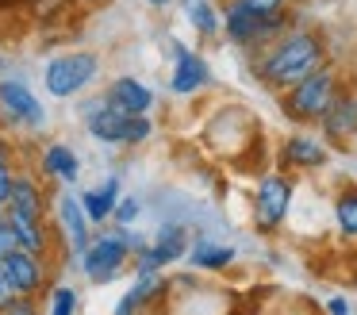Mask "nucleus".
Instances as JSON below:
<instances>
[{"label": "nucleus", "instance_id": "nucleus-19", "mask_svg": "<svg viewBox=\"0 0 357 315\" xmlns=\"http://www.w3.org/2000/svg\"><path fill=\"white\" fill-rule=\"evenodd\" d=\"M284 161L296 169H319L331 161V150H326L319 138H307V135H296L284 142Z\"/></svg>", "mask_w": 357, "mask_h": 315}, {"label": "nucleus", "instance_id": "nucleus-4", "mask_svg": "<svg viewBox=\"0 0 357 315\" xmlns=\"http://www.w3.org/2000/svg\"><path fill=\"white\" fill-rule=\"evenodd\" d=\"M292 27V15H288V8H280V12H254V8H246L242 0H227L223 8V35L231 38L234 46H257V43H269V38L284 35V31Z\"/></svg>", "mask_w": 357, "mask_h": 315}, {"label": "nucleus", "instance_id": "nucleus-11", "mask_svg": "<svg viewBox=\"0 0 357 315\" xmlns=\"http://www.w3.org/2000/svg\"><path fill=\"white\" fill-rule=\"evenodd\" d=\"M211 81V69L204 54L188 50L185 43H173V73H169V92L173 96H192L196 89Z\"/></svg>", "mask_w": 357, "mask_h": 315}, {"label": "nucleus", "instance_id": "nucleus-9", "mask_svg": "<svg viewBox=\"0 0 357 315\" xmlns=\"http://www.w3.org/2000/svg\"><path fill=\"white\" fill-rule=\"evenodd\" d=\"M188 246V235L181 223H165L162 230H158V238L146 246L142 254H135V277L139 273H158V269H165L169 261H177L181 254H185Z\"/></svg>", "mask_w": 357, "mask_h": 315}, {"label": "nucleus", "instance_id": "nucleus-7", "mask_svg": "<svg viewBox=\"0 0 357 315\" xmlns=\"http://www.w3.org/2000/svg\"><path fill=\"white\" fill-rule=\"evenodd\" d=\"M0 123L27 127V131L47 127V108H43V100L20 77H8V73L0 77Z\"/></svg>", "mask_w": 357, "mask_h": 315}, {"label": "nucleus", "instance_id": "nucleus-22", "mask_svg": "<svg viewBox=\"0 0 357 315\" xmlns=\"http://www.w3.org/2000/svg\"><path fill=\"white\" fill-rule=\"evenodd\" d=\"M192 265L196 269H227L234 261V246H219V242H196L192 246Z\"/></svg>", "mask_w": 357, "mask_h": 315}, {"label": "nucleus", "instance_id": "nucleus-27", "mask_svg": "<svg viewBox=\"0 0 357 315\" xmlns=\"http://www.w3.org/2000/svg\"><path fill=\"white\" fill-rule=\"evenodd\" d=\"M139 212H142V204L135 196H127V200H119L116 204V212H112V223L116 227H131L135 219H139Z\"/></svg>", "mask_w": 357, "mask_h": 315}, {"label": "nucleus", "instance_id": "nucleus-20", "mask_svg": "<svg viewBox=\"0 0 357 315\" xmlns=\"http://www.w3.org/2000/svg\"><path fill=\"white\" fill-rule=\"evenodd\" d=\"M8 223L16 227V235H20V242H24L27 254L50 258V227H47V219H31V215H12L8 212Z\"/></svg>", "mask_w": 357, "mask_h": 315}, {"label": "nucleus", "instance_id": "nucleus-12", "mask_svg": "<svg viewBox=\"0 0 357 315\" xmlns=\"http://www.w3.org/2000/svg\"><path fill=\"white\" fill-rule=\"evenodd\" d=\"M58 227H62L66 246L73 250V258H81V254L89 250V242H93V219H89L85 207H81V196H70V192H66V196L58 200Z\"/></svg>", "mask_w": 357, "mask_h": 315}, {"label": "nucleus", "instance_id": "nucleus-23", "mask_svg": "<svg viewBox=\"0 0 357 315\" xmlns=\"http://www.w3.org/2000/svg\"><path fill=\"white\" fill-rule=\"evenodd\" d=\"M334 219L346 238H357V189H342L334 200Z\"/></svg>", "mask_w": 357, "mask_h": 315}, {"label": "nucleus", "instance_id": "nucleus-18", "mask_svg": "<svg viewBox=\"0 0 357 315\" xmlns=\"http://www.w3.org/2000/svg\"><path fill=\"white\" fill-rule=\"evenodd\" d=\"M119 200H123L119 196V177H108V181H100V189L81 192V207H85V215L96 223V227L112 219V212H116Z\"/></svg>", "mask_w": 357, "mask_h": 315}, {"label": "nucleus", "instance_id": "nucleus-25", "mask_svg": "<svg viewBox=\"0 0 357 315\" xmlns=\"http://www.w3.org/2000/svg\"><path fill=\"white\" fill-rule=\"evenodd\" d=\"M77 288H70V284H58V288H50V315H77Z\"/></svg>", "mask_w": 357, "mask_h": 315}, {"label": "nucleus", "instance_id": "nucleus-35", "mask_svg": "<svg viewBox=\"0 0 357 315\" xmlns=\"http://www.w3.org/2000/svg\"><path fill=\"white\" fill-rule=\"evenodd\" d=\"M288 4H296V0H284V8H288Z\"/></svg>", "mask_w": 357, "mask_h": 315}, {"label": "nucleus", "instance_id": "nucleus-17", "mask_svg": "<svg viewBox=\"0 0 357 315\" xmlns=\"http://www.w3.org/2000/svg\"><path fill=\"white\" fill-rule=\"evenodd\" d=\"M39 166H43L47 177H54V181H62V184H77V177H81V158L73 154V146H66V142H47L43 146Z\"/></svg>", "mask_w": 357, "mask_h": 315}, {"label": "nucleus", "instance_id": "nucleus-30", "mask_svg": "<svg viewBox=\"0 0 357 315\" xmlns=\"http://www.w3.org/2000/svg\"><path fill=\"white\" fill-rule=\"evenodd\" d=\"M242 4L246 8H254V12H280V8H284V0H242Z\"/></svg>", "mask_w": 357, "mask_h": 315}, {"label": "nucleus", "instance_id": "nucleus-1", "mask_svg": "<svg viewBox=\"0 0 357 315\" xmlns=\"http://www.w3.org/2000/svg\"><path fill=\"white\" fill-rule=\"evenodd\" d=\"M331 66L326 54V38L315 27H288L284 35H277L254 61V73L261 77L269 89H296L300 81H307L311 73Z\"/></svg>", "mask_w": 357, "mask_h": 315}, {"label": "nucleus", "instance_id": "nucleus-10", "mask_svg": "<svg viewBox=\"0 0 357 315\" xmlns=\"http://www.w3.org/2000/svg\"><path fill=\"white\" fill-rule=\"evenodd\" d=\"M4 273H8L12 288H16V296H31L39 300L43 292H47L50 284V269H47V258H39V254H12L8 261H4Z\"/></svg>", "mask_w": 357, "mask_h": 315}, {"label": "nucleus", "instance_id": "nucleus-21", "mask_svg": "<svg viewBox=\"0 0 357 315\" xmlns=\"http://www.w3.org/2000/svg\"><path fill=\"white\" fill-rule=\"evenodd\" d=\"M185 15L200 38H215L223 31V15H219V8L211 0H185Z\"/></svg>", "mask_w": 357, "mask_h": 315}, {"label": "nucleus", "instance_id": "nucleus-31", "mask_svg": "<svg viewBox=\"0 0 357 315\" xmlns=\"http://www.w3.org/2000/svg\"><path fill=\"white\" fill-rule=\"evenodd\" d=\"M326 312H331V315H349V304L342 296H331V300H326Z\"/></svg>", "mask_w": 357, "mask_h": 315}, {"label": "nucleus", "instance_id": "nucleus-8", "mask_svg": "<svg viewBox=\"0 0 357 315\" xmlns=\"http://www.w3.org/2000/svg\"><path fill=\"white\" fill-rule=\"evenodd\" d=\"M292 192L296 184L288 181L284 173H265L261 181H257V192H254V223L257 230H277L280 223H284L288 215V204H292Z\"/></svg>", "mask_w": 357, "mask_h": 315}, {"label": "nucleus", "instance_id": "nucleus-26", "mask_svg": "<svg viewBox=\"0 0 357 315\" xmlns=\"http://www.w3.org/2000/svg\"><path fill=\"white\" fill-rule=\"evenodd\" d=\"M20 250H24V242H20L16 227H12L8 215H4V223H0V261H8L12 254H20Z\"/></svg>", "mask_w": 357, "mask_h": 315}, {"label": "nucleus", "instance_id": "nucleus-15", "mask_svg": "<svg viewBox=\"0 0 357 315\" xmlns=\"http://www.w3.org/2000/svg\"><path fill=\"white\" fill-rule=\"evenodd\" d=\"M8 212L31 215V219H47V192H43L35 173H16V184H12V196H8Z\"/></svg>", "mask_w": 357, "mask_h": 315}, {"label": "nucleus", "instance_id": "nucleus-3", "mask_svg": "<svg viewBox=\"0 0 357 315\" xmlns=\"http://www.w3.org/2000/svg\"><path fill=\"white\" fill-rule=\"evenodd\" d=\"M150 242H142L139 235H127V227H116V230H100V235H93V242H89V250L81 254V269H85V277L93 284H108L116 281L119 273L127 269V261L135 258V254H142Z\"/></svg>", "mask_w": 357, "mask_h": 315}, {"label": "nucleus", "instance_id": "nucleus-14", "mask_svg": "<svg viewBox=\"0 0 357 315\" xmlns=\"http://www.w3.org/2000/svg\"><path fill=\"white\" fill-rule=\"evenodd\" d=\"M104 96L127 115H146L150 108H154V89H150L146 81H139V77H116Z\"/></svg>", "mask_w": 357, "mask_h": 315}, {"label": "nucleus", "instance_id": "nucleus-24", "mask_svg": "<svg viewBox=\"0 0 357 315\" xmlns=\"http://www.w3.org/2000/svg\"><path fill=\"white\" fill-rule=\"evenodd\" d=\"M12 184H16V166H12V146H8V138H0V204H8Z\"/></svg>", "mask_w": 357, "mask_h": 315}, {"label": "nucleus", "instance_id": "nucleus-28", "mask_svg": "<svg viewBox=\"0 0 357 315\" xmlns=\"http://www.w3.org/2000/svg\"><path fill=\"white\" fill-rule=\"evenodd\" d=\"M0 315H39V300H31V296H16L8 307H0Z\"/></svg>", "mask_w": 357, "mask_h": 315}, {"label": "nucleus", "instance_id": "nucleus-36", "mask_svg": "<svg viewBox=\"0 0 357 315\" xmlns=\"http://www.w3.org/2000/svg\"><path fill=\"white\" fill-rule=\"evenodd\" d=\"M231 315H234V312H231ZM238 315H246V312H238Z\"/></svg>", "mask_w": 357, "mask_h": 315}, {"label": "nucleus", "instance_id": "nucleus-33", "mask_svg": "<svg viewBox=\"0 0 357 315\" xmlns=\"http://www.w3.org/2000/svg\"><path fill=\"white\" fill-rule=\"evenodd\" d=\"M4 215H8V204H0V223H4Z\"/></svg>", "mask_w": 357, "mask_h": 315}, {"label": "nucleus", "instance_id": "nucleus-2", "mask_svg": "<svg viewBox=\"0 0 357 315\" xmlns=\"http://www.w3.org/2000/svg\"><path fill=\"white\" fill-rule=\"evenodd\" d=\"M81 119H85V131L104 146H142L150 135H154V123L150 115H127L112 104L108 96H89L81 100Z\"/></svg>", "mask_w": 357, "mask_h": 315}, {"label": "nucleus", "instance_id": "nucleus-6", "mask_svg": "<svg viewBox=\"0 0 357 315\" xmlns=\"http://www.w3.org/2000/svg\"><path fill=\"white\" fill-rule=\"evenodd\" d=\"M342 85H338V73H334V66L319 69V73H311L307 81H300L296 89L284 92V115L296 123H311V119H323L326 108L338 100Z\"/></svg>", "mask_w": 357, "mask_h": 315}, {"label": "nucleus", "instance_id": "nucleus-29", "mask_svg": "<svg viewBox=\"0 0 357 315\" xmlns=\"http://www.w3.org/2000/svg\"><path fill=\"white\" fill-rule=\"evenodd\" d=\"M12 300H16V288H12L8 273H4V261H0V307H8Z\"/></svg>", "mask_w": 357, "mask_h": 315}, {"label": "nucleus", "instance_id": "nucleus-5", "mask_svg": "<svg viewBox=\"0 0 357 315\" xmlns=\"http://www.w3.org/2000/svg\"><path fill=\"white\" fill-rule=\"evenodd\" d=\"M100 73V58L93 50H66L43 66V89L54 100H70L77 92H85Z\"/></svg>", "mask_w": 357, "mask_h": 315}, {"label": "nucleus", "instance_id": "nucleus-16", "mask_svg": "<svg viewBox=\"0 0 357 315\" xmlns=\"http://www.w3.org/2000/svg\"><path fill=\"white\" fill-rule=\"evenodd\" d=\"M323 131L334 142L357 138V92H338V100H334L323 115Z\"/></svg>", "mask_w": 357, "mask_h": 315}, {"label": "nucleus", "instance_id": "nucleus-13", "mask_svg": "<svg viewBox=\"0 0 357 315\" xmlns=\"http://www.w3.org/2000/svg\"><path fill=\"white\" fill-rule=\"evenodd\" d=\"M165 292H169V281H165L162 273H139V281H135L123 296H119L116 315H139V312H146V307H154Z\"/></svg>", "mask_w": 357, "mask_h": 315}, {"label": "nucleus", "instance_id": "nucleus-34", "mask_svg": "<svg viewBox=\"0 0 357 315\" xmlns=\"http://www.w3.org/2000/svg\"><path fill=\"white\" fill-rule=\"evenodd\" d=\"M0 77H4V58H0Z\"/></svg>", "mask_w": 357, "mask_h": 315}, {"label": "nucleus", "instance_id": "nucleus-32", "mask_svg": "<svg viewBox=\"0 0 357 315\" xmlns=\"http://www.w3.org/2000/svg\"><path fill=\"white\" fill-rule=\"evenodd\" d=\"M146 4H150V8H169L173 0H146Z\"/></svg>", "mask_w": 357, "mask_h": 315}]
</instances>
